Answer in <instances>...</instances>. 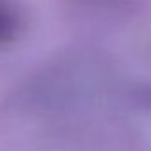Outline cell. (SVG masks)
I'll return each mask as SVG.
<instances>
[{"label": "cell", "mask_w": 151, "mask_h": 151, "mask_svg": "<svg viewBox=\"0 0 151 151\" xmlns=\"http://www.w3.org/2000/svg\"><path fill=\"white\" fill-rule=\"evenodd\" d=\"M22 27V13L14 0H0V45L11 41Z\"/></svg>", "instance_id": "cell-1"}]
</instances>
